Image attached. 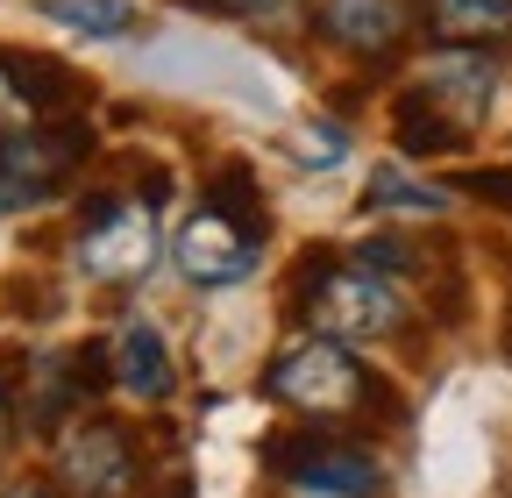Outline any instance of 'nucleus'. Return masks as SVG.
Masks as SVG:
<instances>
[{
    "label": "nucleus",
    "instance_id": "nucleus-9",
    "mask_svg": "<svg viewBox=\"0 0 512 498\" xmlns=\"http://www.w3.org/2000/svg\"><path fill=\"white\" fill-rule=\"evenodd\" d=\"M320 36L349 57H392L413 29V8L406 0H320Z\"/></svg>",
    "mask_w": 512,
    "mask_h": 498
},
{
    "label": "nucleus",
    "instance_id": "nucleus-18",
    "mask_svg": "<svg viewBox=\"0 0 512 498\" xmlns=\"http://www.w3.org/2000/svg\"><path fill=\"white\" fill-rule=\"evenodd\" d=\"M306 164H335V157H349V136L335 129V121H306L299 129V143H292Z\"/></svg>",
    "mask_w": 512,
    "mask_h": 498
},
{
    "label": "nucleus",
    "instance_id": "nucleus-23",
    "mask_svg": "<svg viewBox=\"0 0 512 498\" xmlns=\"http://www.w3.org/2000/svg\"><path fill=\"white\" fill-rule=\"evenodd\" d=\"M0 207H8V193H0Z\"/></svg>",
    "mask_w": 512,
    "mask_h": 498
},
{
    "label": "nucleus",
    "instance_id": "nucleus-22",
    "mask_svg": "<svg viewBox=\"0 0 512 498\" xmlns=\"http://www.w3.org/2000/svg\"><path fill=\"white\" fill-rule=\"evenodd\" d=\"M8 420H15V399H8V385H0V442H8Z\"/></svg>",
    "mask_w": 512,
    "mask_h": 498
},
{
    "label": "nucleus",
    "instance_id": "nucleus-24",
    "mask_svg": "<svg viewBox=\"0 0 512 498\" xmlns=\"http://www.w3.org/2000/svg\"><path fill=\"white\" fill-rule=\"evenodd\" d=\"M299 498H306V491H299Z\"/></svg>",
    "mask_w": 512,
    "mask_h": 498
},
{
    "label": "nucleus",
    "instance_id": "nucleus-15",
    "mask_svg": "<svg viewBox=\"0 0 512 498\" xmlns=\"http://www.w3.org/2000/svg\"><path fill=\"white\" fill-rule=\"evenodd\" d=\"M363 200H370L377 214H441V207H448V193H434V185H420V178H406V171H377Z\"/></svg>",
    "mask_w": 512,
    "mask_h": 498
},
{
    "label": "nucleus",
    "instance_id": "nucleus-10",
    "mask_svg": "<svg viewBox=\"0 0 512 498\" xmlns=\"http://www.w3.org/2000/svg\"><path fill=\"white\" fill-rule=\"evenodd\" d=\"M0 79H8L15 100L36 107V114H64V107H79V100H86L79 72H72V65H57V57H36V50H0Z\"/></svg>",
    "mask_w": 512,
    "mask_h": 498
},
{
    "label": "nucleus",
    "instance_id": "nucleus-1",
    "mask_svg": "<svg viewBox=\"0 0 512 498\" xmlns=\"http://www.w3.org/2000/svg\"><path fill=\"white\" fill-rule=\"evenodd\" d=\"M292 306L335 342H384L399 335L406 321V299L392 292V278H377L363 264H328V257H306L292 278Z\"/></svg>",
    "mask_w": 512,
    "mask_h": 498
},
{
    "label": "nucleus",
    "instance_id": "nucleus-6",
    "mask_svg": "<svg viewBox=\"0 0 512 498\" xmlns=\"http://www.w3.org/2000/svg\"><path fill=\"white\" fill-rule=\"evenodd\" d=\"M86 157H93V129H86V121H43V129H15L8 143H0V193H8V207L50 200Z\"/></svg>",
    "mask_w": 512,
    "mask_h": 498
},
{
    "label": "nucleus",
    "instance_id": "nucleus-4",
    "mask_svg": "<svg viewBox=\"0 0 512 498\" xmlns=\"http://www.w3.org/2000/svg\"><path fill=\"white\" fill-rule=\"evenodd\" d=\"M264 463L306 498H384L377 456L342 442V434H278L264 449Z\"/></svg>",
    "mask_w": 512,
    "mask_h": 498
},
{
    "label": "nucleus",
    "instance_id": "nucleus-8",
    "mask_svg": "<svg viewBox=\"0 0 512 498\" xmlns=\"http://www.w3.org/2000/svg\"><path fill=\"white\" fill-rule=\"evenodd\" d=\"M413 93L427 100V107H441L448 121H456V129L470 136L477 129V121L491 114V93H498V65H491V57L484 50H470V43H448L441 57H434V65L413 79Z\"/></svg>",
    "mask_w": 512,
    "mask_h": 498
},
{
    "label": "nucleus",
    "instance_id": "nucleus-3",
    "mask_svg": "<svg viewBox=\"0 0 512 498\" xmlns=\"http://www.w3.org/2000/svg\"><path fill=\"white\" fill-rule=\"evenodd\" d=\"M157 207H164V193L93 200V214L79 228V271L100 278V285H136L157 264Z\"/></svg>",
    "mask_w": 512,
    "mask_h": 498
},
{
    "label": "nucleus",
    "instance_id": "nucleus-16",
    "mask_svg": "<svg viewBox=\"0 0 512 498\" xmlns=\"http://www.w3.org/2000/svg\"><path fill=\"white\" fill-rule=\"evenodd\" d=\"M214 214H228V221H242V228H256L264 235V214H256V185H249V171L242 164H228L221 178H214V200H207Z\"/></svg>",
    "mask_w": 512,
    "mask_h": 498
},
{
    "label": "nucleus",
    "instance_id": "nucleus-14",
    "mask_svg": "<svg viewBox=\"0 0 512 498\" xmlns=\"http://www.w3.org/2000/svg\"><path fill=\"white\" fill-rule=\"evenodd\" d=\"M43 15L64 22L72 36H100V43H121V36H136V0H43Z\"/></svg>",
    "mask_w": 512,
    "mask_h": 498
},
{
    "label": "nucleus",
    "instance_id": "nucleus-19",
    "mask_svg": "<svg viewBox=\"0 0 512 498\" xmlns=\"http://www.w3.org/2000/svg\"><path fill=\"white\" fill-rule=\"evenodd\" d=\"M463 193H477V200H491V207H512V171H470Z\"/></svg>",
    "mask_w": 512,
    "mask_h": 498
},
{
    "label": "nucleus",
    "instance_id": "nucleus-13",
    "mask_svg": "<svg viewBox=\"0 0 512 498\" xmlns=\"http://www.w3.org/2000/svg\"><path fill=\"white\" fill-rule=\"evenodd\" d=\"M427 22L448 36V43H491L512 29V0H427Z\"/></svg>",
    "mask_w": 512,
    "mask_h": 498
},
{
    "label": "nucleus",
    "instance_id": "nucleus-17",
    "mask_svg": "<svg viewBox=\"0 0 512 498\" xmlns=\"http://www.w3.org/2000/svg\"><path fill=\"white\" fill-rule=\"evenodd\" d=\"M356 264L377 271V278H399V271H420V242H399V235H377V242H356Z\"/></svg>",
    "mask_w": 512,
    "mask_h": 498
},
{
    "label": "nucleus",
    "instance_id": "nucleus-11",
    "mask_svg": "<svg viewBox=\"0 0 512 498\" xmlns=\"http://www.w3.org/2000/svg\"><path fill=\"white\" fill-rule=\"evenodd\" d=\"M114 385H128L136 399H171V349L150 321H128L114 335Z\"/></svg>",
    "mask_w": 512,
    "mask_h": 498
},
{
    "label": "nucleus",
    "instance_id": "nucleus-2",
    "mask_svg": "<svg viewBox=\"0 0 512 498\" xmlns=\"http://www.w3.org/2000/svg\"><path fill=\"white\" fill-rule=\"evenodd\" d=\"M264 392H271L278 406H292V413H313V420H342V413H356V406L377 399L370 370H363V363L349 356V342H335V335L285 342V349L271 356V370H264Z\"/></svg>",
    "mask_w": 512,
    "mask_h": 498
},
{
    "label": "nucleus",
    "instance_id": "nucleus-12",
    "mask_svg": "<svg viewBox=\"0 0 512 498\" xmlns=\"http://www.w3.org/2000/svg\"><path fill=\"white\" fill-rule=\"evenodd\" d=\"M392 136H399V150H406V157H441V150H463V143H470L456 121H448L441 107H427L413 86H406V93H399V107H392Z\"/></svg>",
    "mask_w": 512,
    "mask_h": 498
},
{
    "label": "nucleus",
    "instance_id": "nucleus-21",
    "mask_svg": "<svg viewBox=\"0 0 512 498\" xmlns=\"http://www.w3.org/2000/svg\"><path fill=\"white\" fill-rule=\"evenodd\" d=\"M0 498H64V491H57V484H8Z\"/></svg>",
    "mask_w": 512,
    "mask_h": 498
},
{
    "label": "nucleus",
    "instance_id": "nucleus-20",
    "mask_svg": "<svg viewBox=\"0 0 512 498\" xmlns=\"http://www.w3.org/2000/svg\"><path fill=\"white\" fill-rule=\"evenodd\" d=\"M178 8H200V15H278L285 0H178Z\"/></svg>",
    "mask_w": 512,
    "mask_h": 498
},
{
    "label": "nucleus",
    "instance_id": "nucleus-5",
    "mask_svg": "<svg viewBox=\"0 0 512 498\" xmlns=\"http://www.w3.org/2000/svg\"><path fill=\"white\" fill-rule=\"evenodd\" d=\"M57 491L64 498H136L143 491V456L114 420H79L57 442Z\"/></svg>",
    "mask_w": 512,
    "mask_h": 498
},
{
    "label": "nucleus",
    "instance_id": "nucleus-7",
    "mask_svg": "<svg viewBox=\"0 0 512 498\" xmlns=\"http://www.w3.org/2000/svg\"><path fill=\"white\" fill-rule=\"evenodd\" d=\"M256 257H264V235L242 228V221H228V214H214V207H200V214H192V221L178 228V242H171L178 278L207 285V292L242 285V278L256 271Z\"/></svg>",
    "mask_w": 512,
    "mask_h": 498
}]
</instances>
